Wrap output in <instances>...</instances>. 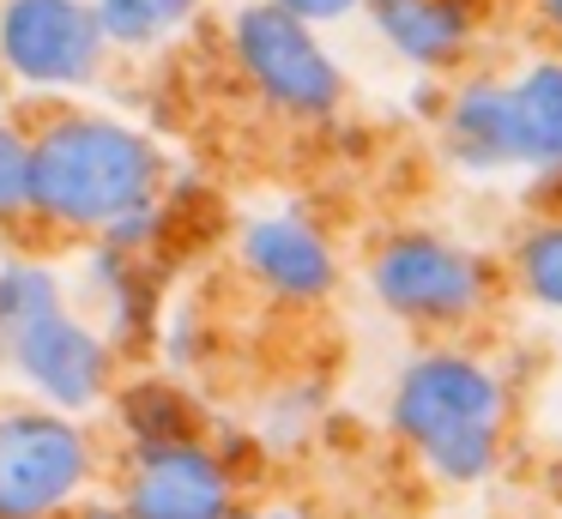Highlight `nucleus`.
<instances>
[{"label": "nucleus", "mask_w": 562, "mask_h": 519, "mask_svg": "<svg viewBox=\"0 0 562 519\" xmlns=\"http://www.w3.org/2000/svg\"><path fill=\"white\" fill-rule=\"evenodd\" d=\"M31 157V229L67 241H103L127 217L164 205L170 157L139 121L110 109L49 103L25 127Z\"/></svg>", "instance_id": "1"}, {"label": "nucleus", "mask_w": 562, "mask_h": 519, "mask_svg": "<svg viewBox=\"0 0 562 519\" xmlns=\"http://www.w3.org/2000/svg\"><path fill=\"white\" fill-rule=\"evenodd\" d=\"M387 422L429 477L484 483L508 447V386L472 350L429 345L393 381Z\"/></svg>", "instance_id": "2"}, {"label": "nucleus", "mask_w": 562, "mask_h": 519, "mask_svg": "<svg viewBox=\"0 0 562 519\" xmlns=\"http://www.w3.org/2000/svg\"><path fill=\"white\" fill-rule=\"evenodd\" d=\"M369 296L412 332L453 338L496 308L502 266L436 229H393L369 253Z\"/></svg>", "instance_id": "3"}, {"label": "nucleus", "mask_w": 562, "mask_h": 519, "mask_svg": "<svg viewBox=\"0 0 562 519\" xmlns=\"http://www.w3.org/2000/svg\"><path fill=\"white\" fill-rule=\"evenodd\" d=\"M103 477V447L86 417L0 398V519H61Z\"/></svg>", "instance_id": "4"}, {"label": "nucleus", "mask_w": 562, "mask_h": 519, "mask_svg": "<svg viewBox=\"0 0 562 519\" xmlns=\"http://www.w3.org/2000/svg\"><path fill=\"white\" fill-rule=\"evenodd\" d=\"M224 48L231 67L272 115L284 121H333L345 109V67L333 48L321 43L315 24L296 12L272 7V0H248L224 24Z\"/></svg>", "instance_id": "5"}, {"label": "nucleus", "mask_w": 562, "mask_h": 519, "mask_svg": "<svg viewBox=\"0 0 562 519\" xmlns=\"http://www.w3.org/2000/svg\"><path fill=\"white\" fill-rule=\"evenodd\" d=\"M110 55L115 48L91 0H0V79H7V91L67 103L103 79Z\"/></svg>", "instance_id": "6"}, {"label": "nucleus", "mask_w": 562, "mask_h": 519, "mask_svg": "<svg viewBox=\"0 0 562 519\" xmlns=\"http://www.w3.org/2000/svg\"><path fill=\"white\" fill-rule=\"evenodd\" d=\"M0 369L13 374L25 398L74 410V417L103 410L110 386L122 381L115 345L103 338V326L91 320L86 308H74V302L43 308V314H31L25 326L0 332Z\"/></svg>", "instance_id": "7"}, {"label": "nucleus", "mask_w": 562, "mask_h": 519, "mask_svg": "<svg viewBox=\"0 0 562 519\" xmlns=\"http://www.w3.org/2000/svg\"><path fill=\"white\" fill-rule=\"evenodd\" d=\"M110 489L134 519H231L243 507V465L231 441L194 429L176 441L122 447Z\"/></svg>", "instance_id": "8"}, {"label": "nucleus", "mask_w": 562, "mask_h": 519, "mask_svg": "<svg viewBox=\"0 0 562 519\" xmlns=\"http://www.w3.org/2000/svg\"><path fill=\"white\" fill-rule=\"evenodd\" d=\"M236 266L248 284H260L272 302L291 308H315L339 290V253H333L327 229L308 224L303 212H260L236 229Z\"/></svg>", "instance_id": "9"}, {"label": "nucleus", "mask_w": 562, "mask_h": 519, "mask_svg": "<svg viewBox=\"0 0 562 519\" xmlns=\"http://www.w3.org/2000/svg\"><path fill=\"white\" fill-rule=\"evenodd\" d=\"M86 290H91V320L103 326V338L115 345V357H146L164 332V278L151 266V253L110 248L91 241L86 260Z\"/></svg>", "instance_id": "10"}, {"label": "nucleus", "mask_w": 562, "mask_h": 519, "mask_svg": "<svg viewBox=\"0 0 562 519\" xmlns=\"http://www.w3.org/2000/svg\"><path fill=\"white\" fill-rule=\"evenodd\" d=\"M369 24L400 60L453 72L477 43V0H363Z\"/></svg>", "instance_id": "11"}, {"label": "nucleus", "mask_w": 562, "mask_h": 519, "mask_svg": "<svg viewBox=\"0 0 562 519\" xmlns=\"http://www.w3.org/2000/svg\"><path fill=\"white\" fill-rule=\"evenodd\" d=\"M441 145L453 163L477 169H520L514 163V127H508V91L502 79H460L441 103Z\"/></svg>", "instance_id": "12"}, {"label": "nucleus", "mask_w": 562, "mask_h": 519, "mask_svg": "<svg viewBox=\"0 0 562 519\" xmlns=\"http://www.w3.org/2000/svg\"><path fill=\"white\" fill-rule=\"evenodd\" d=\"M502 91H508L514 163L520 169L562 163V60H532L514 79H502Z\"/></svg>", "instance_id": "13"}, {"label": "nucleus", "mask_w": 562, "mask_h": 519, "mask_svg": "<svg viewBox=\"0 0 562 519\" xmlns=\"http://www.w3.org/2000/svg\"><path fill=\"white\" fill-rule=\"evenodd\" d=\"M103 410H110V422H115V435H122V447L176 441V435L206 429L200 405L182 393V381H170V374H127V381L110 386Z\"/></svg>", "instance_id": "14"}, {"label": "nucleus", "mask_w": 562, "mask_h": 519, "mask_svg": "<svg viewBox=\"0 0 562 519\" xmlns=\"http://www.w3.org/2000/svg\"><path fill=\"white\" fill-rule=\"evenodd\" d=\"M91 7H98V24H103L115 55H151V48L170 43L206 0H91Z\"/></svg>", "instance_id": "15"}, {"label": "nucleus", "mask_w": 562, "mask_h": 519, "mask_svg": "<svg viewBox=\"0 0 562 519\" xmlns=\"http://www.w3.org/2000/svg\"><path fill=\"white\" fill-rule=\"evenodd\" d=\"M508 284L532 296L538 308L562 314V217H538L508 253Z\"/></svg>", "instance_id": "16"}, {"label": "nucleus", "mask_w": 562, "mask_h": 519, "mask_svg": "<svg viewBox=\"0 0 562 519\" xmlns=\"http://www.w3.org/2000/svg\"><path fill=\"white\" fill-rule=\"evenodd\" d=\"M61 302H67V284H61V272H55L49 260H37V253L0 260V332H13V326L31 320V314L61 308Z\"/></svg>", "instance_id": "17"}, {"label": "nucleus", "mask_w": 562, "mask_h": 519, "mask_svg": "<svg viewBox=\"0 0 562 519\" xmlns=\"http://www.w3.org/2000/svg\"><path fill=\"white\" fill-rule=\"evenodd\" d=\"M31 229V157H25V127L7 121L0 127V236Z\"/></svg>", "instance_id": "18"}, {"label": "nucleus", "mask_w": 562, "mask_h": 519, "mask_svg": "<svg viewBox=\"0 0 562 519\" xmlns=\"http://www.w3.org/2000/svg\"><path fill=\"white\" fill-rule=\"evenodd\" d=\"M272 7L296 12L303 24H339V19H351V12H363V0H272Z\"/></svg>", "instance_id": "19"}, {"label": "nucleus", "mask_w": 562, "mask_h": 519, "mask_svg": "<svg viewBox=\"0 0 562 519\" xmlns=\"http://www.w3.org/2000/svg\"><path fill=\"white\" fill-rule=\"evenodd\" d=\"M61 519H134V514L115 501V489H91V495H79V501L67 507Z\"/></svg>", "instance_id": "20"}, {"label": "nucleus", "mask_w": 562, "mask_h": 519, "mask_svg": "<svg viewBox=\"0 0 562 519\" xmlns=\"http://www.w3.org/2000/svg\"><path fill=\"white\" fill-rule=\"evenodd\" d=\"M231 519H327V514H315V507H236Z\"/></svg>", "instance_id": "21"}, {"label": "nucleus", "mask_w": 562, "mask_h": 519, "mask_svg": "<svg viewBox=\"0 0 562 519\" xmlns=\"http://www.w3.org/2000/svg\"><path fill=\"white\" fill-rule=\"evenodd\" d=\"M538 7H544V24L562 36V0H538Z\"/></svg>", "instance_id": "22"}, {"label": "nucleus", "mask_w": 562, "mask_h": 519, "mask_svg": "<svg viewBox=\"0 0 562 519\" xmlns=\"http://www.w3.org/2000/svg\"><path fill=\"white\" fill-rule=\"evenodd\" d=\"M13 121V91H7V79H0V127Z\"/></svg>", "instance_id": "23"}]
</instances>
